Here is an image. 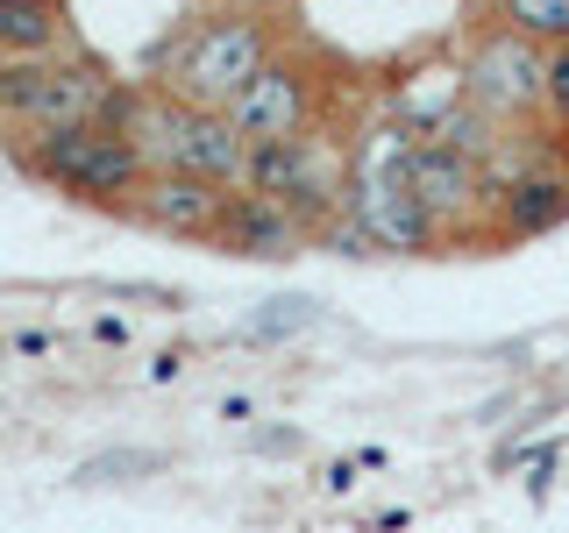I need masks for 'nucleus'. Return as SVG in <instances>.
Returning a JSON list of instances; mask_svg holds the SVG:
<instances>
[{
	"instance_id": "13",
	"label": "nucleus",
	"mask_w": 569,
	"mask_h": 533,
	"mask_svg": "<svg viewBox=\"0 0 569 533\" xmlns=\"http://www.w3.org/2000/svg\"><path fill=\"white\" fill-rule=\"evenodd\" d=\"M512 135H520V129H498V121L491 114H477V107L470 100H456L449 107V114H441L435 121V135H427V142H441V150H456V157H470V164H491V157L498 150H506V142Z\"/></svg>"
},
{
	"instance_id": "17",
	"label": "nucleus",
	"mask_w": 569,
	"mask_h": 533,
	"mask_svg": "<svg viewBox=\"0 0 569 533\" xmlns=\"http://www.w3.org/2000/svg\"><path fill=\"white\" fill-rule=\"evenodd\" d=\"M213 8H236V14H284L292 0H213Z\"/></svg>"
},
{
	"instance_id": "10",
	"label": "nucleus",
	"mask_w": 569,
	"mask_h": 533,
	"mask_svg": "<svg viewBox=\"0 0 569 533\" xmlns=\"http://www.w3.org/2000/svg\"><path fill=\"white\" fill-rule=\"evenodd\" d=\"M406 185L420 192V207L435 213L449 235H456V228H470V221H485V207H491L485 164L441 150V142H413V157H406Z\"/></svg>"
},
{
	"instance_id": "5",
	"label": "nucleus",
	"mask_w": 569,
	"mask_h": 533,
	"mask_svg": "<svg viewBox=\"0 0 569 533\" xmlns=\"http://www.w3.org/2000/svg\"><path fill=\"white\" fill-rule=\"evenodd\" d=\"M491 207L485 228L498 242H527V235H556L569 221V150L556 135H512L506 150L485 164Z\"/></svg>"
},
{
	"instance_id": "6",
	"label": "nucleus",
	"mask_w": 569,
	"mask_h": 533,
	"mask_svg": "<svg viewBox=\"0 0 569 533\" xmlns=\"http://www.w3.org/2000/svg\"><path fill=\"white\" fill-rule=\"evenodd\" d=\"M242 192H263V200L292 207L313 235V228H328L335 213L349 207V142L335 135L328 121L307 129V135H292V142H257Z\"/></svg>"
},
{
	"instance_id": "7",
	"label": "nucleus",
	"mask_w": 569,
	"mask_h": 533,
	"mask_svg": "<svg viewBox=\"0 0 569 533\" xmlns=\"http://www.w3.org/2000/svg\"><path fill=\"white\" fill-rule=\"evenodd\" d=\"M462 100L477 114H491L498 129H527L541 121V100H548V50L533 36L506 29V22H485L477 43L462 50Z\"/></svg>"
},
{
	"instance_id": "3",
	"label": "nucleus",
	"mask_w": 569,
	"mask_h": 533,
	"mask_svg": "<svg viewBox=\"0 0 569 533\" xmlns=\"http://www.w3.org/2000/svg\"><path fill=\"white\" fill-rule=\"evenodd\" d=\"M14 164H22L36 185L64 192L79 207H107L129 213V200L150 178V157L129 129H58V135H22L14 142Z\"/></svg>"
},
{
	"instance_id": "14",
	"label": "nucleus",
	"mask_w": 569,
	"mask_h": 533,
	"mask_svg": "<svg viewBox=\"0 0 569 533\" xmlns=\"http://www.w3.org/2000/svg\"><path fill=\"white\" fill-rule=\"evenodd\" d=\"M491 22L533 36L541 50H562L569 43V0H491Z\"/></svg>"
},
{
	"instance_id": "1",
	"label": "nucleus",
	"mask_w": 569,
	"mask_h": 533,
	"mask_svg": "<svg viewBox=\"0 0 569 533\" xmlns=\"http://www.w3.org/2000/svg\"><path fill=\"white\" fill-rule=\"evenodd\" d=\"M142 86H121L86 50L50 58H0V129L58 135V129H129Z\"/></svg>"
},
{
	"instance_id": "2",
	"label": "nucleus",
	"mask_w": 569,
	"mask_h": 533,
	"mask_svg": "<svg viewBox=\"0 0 569 533\" xmlns=\"http://www.w3.org/2000/svg\"><path fill=\"white\" fill-rule=\"evenodd\" d=\"M284 50V36L271 14H236V8H207L200 22H186L157 50V93L192 100V107H228Z\"/></svg>"
},
{
	"instance_id": "15",
	"label": "nucleus",
	"mask_w": 569,
	"mask_h": 533,
	"mask_svg": "<svg viewBox=\"0 0 569 533\" xmlns=\"http://www.w3.org/2000/svg\"><path fill=\"white\" fill-rule=\"evenodd\" d=\"M541 121L569 142V43L548 50V100H541Z\"/></svg>"
},
{
	"instance_id": "11",
	"label": "nucleus",
	"mask_w": 569,
	"mask_h": 533,
	"mask_svg": "<svg viewBox=\"0 0 569 533\" xmlns=\"http://www.w3.org/2000/svg\"><path fill=\"white\" fill-rule=\"evenodd\" d=\"M213 249H221V257H249V263H284V257H299V249H313V235L292 207L263 200V192H228Z\"/></svg>"
},
{
	"instance_id": "4",
	"label": "nucleus",
	"mask_w": 569,
	"mask_h": 533,
	"mask_svg": "<svg viewBox=\"0 0 569 533\" xmlns=\"http://www.w3.org/2000/svg\"><path fill=\"white\" fill-rule=\"evenodd\" d=\"M129 135L142 142L150 171H186V178H207L221 192H242V178H249V142L236 135V121L221 107H192V100H171L157 86H142Z\"/></svg>"
},
{
	"instance_id": "8",
	"label": "nucleus",
	"mask_w": 569,
	"mask_h": 533,
	"mask_svg": "<svg viewBox=\"0 0 569 533\" xmlns=\"http://www.w3.org/2000/svg\"><path fill=\"white\" fill-rule=\"evenodd\" d=\"M221 114L236 121V135L249 142V150H257V142H292V135L320 129V121H328V79H320V58H307V50H278Z\"/></svg>"
},
{
	"instance_id": "16",
	"label": "nucleus",
	"mask_w": 569,
	"mask_h": 533,
	"mask_svg": "<svg viewBox=\"0 0 569 533\" xmlns=\"http://www.w3.org/2000/svg\"><path fill=\"white\" fill-rule=\"evenodd\" d=\"M114 470H129V476L136 470H157V455H142V449L136 455H100V462H86V470H79V484H107Z\"/></svg>"
},
{
	"instance_id": "12",
	"label": "nucleus",
	"mask_w": 569,
	"mask_h": 533,
	"mask_svg": "<svg viewBox=\"0 0 569 533\" xmlns=\"http://www.w3.org/2000/svg\"><path fill=\"white\" fill-rule=\"evenodd\" d=\"M64 50L58 0H0V58H50Z\"/></svg>"
},
{
	"instance_id": "9",
	"label": "nucleus",
	"mask_w": 569,
	"mask_h": 533,
	"mask_svg": "<svg viewBox=\"0 0 569 533\" xmlns=\"http://www.w3.org/2000/svg\"><path fill=\"white\" fill-rule=\"evenodd\" d=\"M221 213H228V192L207 185V178H186V171H150L142 192L129 200V221L164 242H213Z\"/></svg>"
}]
</instances>
